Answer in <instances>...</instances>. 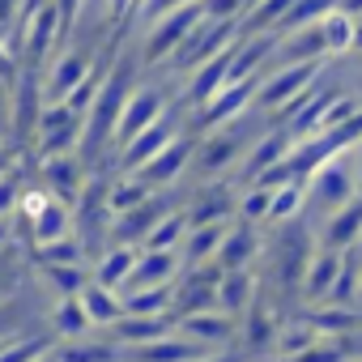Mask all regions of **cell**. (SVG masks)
<instances>
[{"mask_svg":"<svg viewBox=\"0 0 362 362\" xmlns=\"http://www.w3.org/2000/svg\"><path fill=\"white\" fill-rule=\"evenodd\" d=\"M119 332H124V337H136V341H153V337H162L166 328H162L158 320H149V315H145V320H128Z\"/></svg>","mask_w":362,"mask_h":362,"instance_id":"484cf974","label":"cell"},{"mask_svg":"<svg viewBox=\"0 0 362 362\" xmlns=\"http://www.w3.org/2000/svg\"><path fill=\"white\" fill-rule=\"evenodd\" d=\"M162 119V94L158 90H136L132 98H128V107H124V115H119V128H115V136L119 141H132L136 132H145L149 124H158Z\"/></svg>","mask_w":362,"mask_h":362,"instance_id":"5b68a950","label":"cell"},{"mask_svg":"<svg viewBox=\"0 0 362 362\" xmlns=\"http://www.w3.org/2000/svg\"><path fill=\"white\" fill-rule=\"evenodd\" d=\"M354 175H358V192H362V141L354 145Z\"/></svg>","mask_w":362,"mask_h":362,"instance_id":"d6a6232c","label":"cell"},{"mask_svg":"<svg viewBox=\"0 0 362 362\" xmlns=\"http://www.w3.org/2000/svg\"><path fill=\"white\" fill-rule=\"evenodd\" d=\"M81 303H86V311H90V320H94V324H107V320H115V315L124 311V307L107 294V286H90V290L81 294Z\"/></svg>","mask_w":362,"mask_h":362,"instance_id":"d6986e66","label":"cell"},{"mask_svg":"<svg viewBox=\"0 0 362 362\" xmlns=\"http://www.w3.org/2000/svg\"><path fill=\"white\" fill-rule=\"evenodd\" d=\"M188 332L209 337V341H222V337L230 332V324H226L222 315H192V320H188Z\"/></svg>","mask_w":362,"mask_h":362,"instance_id":"603a6c76","label":"cell"},{"mask_svg":"<svg viewBox=\"0 0 362 362\" xmlns=\"http://www.w3.org/2000/svg\"><path fill=\"white\" fill-rule=\"evenodd\" d=\"M170 136H175V124H170V115H162L158 124H149L145 132H136L132 141H128V166H145L149 158H158L166 145H170Z\"/></svg>","mask_w":362,"mask_h":362,"instance_id":"ba28073f","label":"cell"},{"mask_svg":"<svg viewBox=\"0 0 362 362\" xmlns=\"http://www.w3.org/2000/svg\"><path fill=\"white\" fill-rule=\"evenodd\" d=\"M362 243V201H349L345 209H337L328 218V247L341 252V247H358Z\"/></svg>","mask_w":362,"mask_h":362,"instance_id":"8fae6325","label":"cell"},{"mask_svg":"<svg viewBox=\"0 0 362 362\" xmlns=\"http://www.w3.org/2000/svg\"><path fill=\"white\" fill-rule=\"evenodd\" d=\"M179 235H184V218H166V222L149 235V247H153V252H166Z\"/></svg>","mask_w":362,"mask_h":362,"instance_id":"cb8c5ba5","label":"cell"},{"mask_svg":"<svg viewBox=\"0 0 362 362\" xmlns=\"http://www.w3.org/2000/svg\"><path fill=\"white\" fill-rule=\"evenodd\" d=\"M124 107H128V73L119 69V73L103 86V94L94 98V111H90V136H86V141H90V145H103L107 132L119 128Z\"/></svg>","mask_w":362,"mask_h":362,"instance_id":"277c9868","label":"cell"},{"mask_svg":"<svg viewBox=\"0 0 362 362\" xmlns=\"http://www.w3.org/2000/svg\"><path fill=\"white\" fill-rule=\"evenodd\" d=\"M358 192V175H354V153L349 158H328L315 175H311V205L324 209L328 218L337 209H345Z\"/></svg>","mask_w":362,"mask_h":362,"instance_id":"6da1fadb","label":"cell"},{"mask_svg":"<svg viewBox=\"0 0 362 362\" xmlns=\"http://www.w3.org/2000/svg\"><path fill=\"white\" fill-rule=\"evenodd\" d=\"M162 303H166V294H162L158 286H145V294L128 298V303H124V311H158Z\"/></svg>","mask_w":362,"mask_h":362,"instance_id":"4316f807","label":"cell"},{"mask_svg":"<svg viewBox=\"0 0 362 362\" xmlns=\"http://www.w3.org/2000/svg\"><path fill=\"white\" fill-rule=\"evenodd\" d=\"M132 269H136L132 252H111V256L103 260V269H98V286H107V290H111V286H119Z\"/></svg>","mask_w":362,"mask_h":362,"instance_id":"ffe728a7","label":"cell"},{"mask_svg":"<svg viewBox=\"0 0 362 362\" xmlns=\"http://www.w3.org/2000/svg\"><path fill=\"white\" fill-rule=\"evenodd\" d=\"M256 77H243V81H230V86H222L214 98H209V124H222V119H235L239 115V107H247V98L256 94Z\"/></svg>","mask_w":362,"mask_h":362,"instance_id":"30bf717a","label":"cell"},{"mask_svg":"<svg viewBox=\"0 0 362 362\" xmlns=\"http://www.w3.org/2000/svg\"><path fill=\"white\" fill-rule=\"evenodd\" d=\"M170 273H175V256H170V252H149V256L132 269V286L145 290V286H158V281L170 277Z\"/></svg>","mask_w":362,"mask_h":362,"instance_id":"9a60e30c","label":"cell"},{"mask_svg":"<svg viewBox=\"0 0 362 362\" xmlns=\"http://www.w3.org/2000/svg\"><path fill=\"white\" fill-rule=\"evenodd\" d=\"M222 303H226L230 311H235L239 303H247V277H243V273H235V277L222 286Z\"/></svg>","mask_w":362,"mask_h":362,"instance_id":"f1b7e54d","label":"cell"},{"mask_svg":"<svg viewBox=\"0 0 362 362\" xmlns=\"http://www.w3.org/2000/svg\"><path fill=\"white\" fill-rule=\"evenodd\" d=\"M230 39H235V22L201 18V22H197V30H192L184 43H179L175 64H179V69H201L205 60H214L218 52H226V47H230Z\"/></svg>","mask_w":362,"mask_h":362,"instance_id":"3957f363","label":"cell"},{"mask_svg":"<svg viewBox=\"0 0 362 362\" xmlns=\"http://www.w3.org/2000/svg\"><path fill=\"white\" fill-rule=\"evenodd\" d=\"M230 64H235V52H230V47L218 52L214 60H205V64L197 69V77H192V98H197V103H209L222 86H230Z\"/></svg>","mask_w":362,"mask_h":362,"instance_id":"9c48e42d","label":"cell"},{"mask_svg":"<svg viewBox=\"0 0 362 362\" xmlns=\"http://www.w3.org/2000/svg\"><path fill=\"white\" fill-rule=\"evenodd\" d=\"M56 5H60V13H64V26H73V18L86 9V0H56Z\"/></svg>","mask_w":362,"mask_h":362,"instance_id":"4dcf8cb0","label":"cell"},{"mask_svg":"<svg viewBox=\"0 0 362 362\" xmlns=\"http://www.w3.org/2000/svg\"><path fill=\"white\" fill-rule=\"evenodd\" d=\"M86 73H90L86 56H77V52L60 56V60H56V69L47 73V98H52V103H69V98H73V90H77V86H86Z\"/></svg>","mask_w":362,"mask_h":362,"instance_id":"52a82bcc","label":"cell"},{"mask_svg":"<svg viewBox=\"0 0 362 362\" xmlns=\"http://www.w3.org/2000/svg\"><path fill=\"white\" fill-rule=\"evenodd\" d=\"M201 358V345H188V341H153L141 349V362H197Z\"/></svg>","mask_w":362,"mask_h":362,"instance_id":"2e32d148","label":"cell"},{"mask_svg":"<svg viewBox=\"0 0 362 362\" xmlns=\"http://www.w3.org/2000/svg\"><path fill=\"white\" fill-rule=\"evenodd\" d=\"M290 5H294V0H264V5L256 9V18H252V26H269V22H281V18L290 13Z\"/></svg>","mask_w":362,"mask_h":362,"instance_id":"d4e9b609","label":"cell"},{"mask_svg":"<svg viewBox=\"0 0 362 362\" xmlns=\"http://www.w3.org/2000/svg\"><path fill=\"white\" fill-rule=\"evenodd\" d=\"M201 18H205V5H201V0H188V5L166 9V13L158 18V30H153L149 43H145V60H162L166 52H175L179 43H184V39L197 30Z\"/></svg>","mask_w":362,"mask_h":362,"instance_id":"7a4b0ae2","label":"cell"},{"mask_svg":"<svg viewBox=\"0 0 362 362\" xmlns=\"http://www.w3.org/2000/svg\"><path fill=\"white\" fill-rule=\"evenodd\" d=\"M311 77H315V64H311V60H294L290 69H281L277 77H269V86H260V103H264V107H281V103H290Z\"/></svg>","mask_w":362,"mask_h":362,"instance_id":"8992f818","label":"cell"},{"mask_svg":"<svg viewBox=\"0 0 362 362\" xmlns=\"http://www.w3.org/2000/svg\"><path fill=\"white\" fill-rule=\"evenodd\" d=\"M205 5V18H218V22H235V13L243 9V0H201Z\"/></svg>","mask_w":362,"mask_h":362,"instance_id":"83f0119b","label":"cell"},{"mask_svg":"<svg viewBox=\"0 0 362 362\" xmlns=\"http://www.w3.org/2000/svg\"><path fill=\"white\" fill-rule=\"evenodd\" d=\"M324 39H328V52H345L349 39H354V22H349V9H332L324 18Z\"/></svg>","mask_w":362,"mask_h":362,"instance_id":"ac0fdd59","label":"cell"},{"mask_svg":"<svg viewBox=\"0 0 362 362\" xmlns=\"http://www.w3.org/2000/svg\"><path fill=\"white\" fill-rule=\"evenodd\" d=\"M332 9H337V0H294L290 13L281 18V26H286V30H303V26H311V22H324Z\"/></svg>","mask_w":362,"mask_h":362,"instance_id":"4fadbf2b","label":"cell"},{"mask_svg":"<svg viewBox=\"0 0 362 362\" xmlns=\"http://www.w3.org/2000/svg\"><path fill=\"white\" fill-rule=\"evenodd\" d=\"M184 162H188V145H184V141H170L158 158L145 162V179H158V184H162V179H170Z\"/></svg>","mask_w":362,"mask_h":362,"instance_id":"5bb4252c","label":"cell"},{"mask_svg":"<svg viewBox=\"0 0 362 362\" xmlns=\"http://www.w3.org/2000/svg\"><path fill=\"white\" fill-rule=\"evenodd\" d=\"M252 247H256V239H252L247 230H239V235H230V239L222 243V260H226L230 269H239V264L252 256Z\"/></svg>","mask_w":362,"mask_h":362,"instance_id":"44dd1931","label":"cell"},{"mask_svg":"<svg viewBox=\"0 0 362 362\" xmlns=\"http://www.w3.org/2000/svg\"><path fill=\"white\" fill-rule=\"evenodd\" d=\"M222 243V226H214V230H201L197 239H192V256H205V252H214Z\"/></svg>","mask_w":362,"mask_h":362,"instance_id":"f546056e","label":"cell"},{"mask_svg":"<svg viewBox=\"0 0 362 362\" xmlns=\"http://www.w3.org/2000/svg\"><path fill=\"white\" fill-rule=\"evenodd\" d=\"M132 5H141V0H107V13H111V18H124Z\"/></svg>","mask_w":362,"mask_h":362,"instance_id":"1f68e13d","label":"cell"},{"mask_svg":"<svg viewBox=\"0 0 362 362\" xmlns=\"http://www.w3.org/2000/svg\"><path fill=\"white\" fill-rule=\"evenodd\" d=\"M286 52H290V60L324 56V52H328V39H324V22H315V26H303V35H298V39H290V43H286Z\"/></svg>","mask_w":362,"mask_h":362,"instance_id":"e0dca14e","label":"cell"},{"mask_svg":"<svg viewBox=\"0 0 362 362\" xmlns=\"http://www.w3.org/2000/svg\"><path fill=\"white\" fill-rule=\"evenodd\" d=\"M64 230H69V214H64V209H56V205H52V209H43V214H39V239H43V243H52V239H56V235H64Z\"/></svg>","mask_w":362,"mask_h":362,"instance_id":"7402d4cb","label":"cell"},{"mask_svg":"<svg viewBox=\"0 0 362 362\" xmlns=\"http://www.w3.org/2000/svg\"><path fill=\"white\" fill-rule=\"evenodd\" d=\"M341 277V260H337V252L328 247L324 256H315V264L307 269V294L311 298H320V294H332V281Z\"/></svg>","mask_w":362,"mask_h":362,"instance_id":"7c38bea8","label":"cell"}]
</instances>
